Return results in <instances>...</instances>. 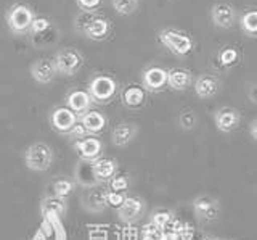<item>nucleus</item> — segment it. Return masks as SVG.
I'll list each match as a JSON object with an SVG mask.
<instances>
[{"label":"nucleus","instance_id":"nucleus-29","mask_svg":"<svg viewBox=\"0 0 257 240\" xmlns=\"http://www.w3.org/2000/svg\"><path fill=\"white\" fill-rule=\"evenodd\" d=\"M163 230L158 226H155L153 222H148L147 226H143L142 229V240H159Z\"/></svg>","mask_w":257,"mask_h":240},{"label":"nucleus","instance_id":"nucleus-23","mask_svg":"<svg viewBox=\"0 0 257 240\" xmlns=\"http://www.w3.org/2000/svg\"><path fill=\"white\" fill-rule=\"evenodd\" d=\"M80 123L84 124L87 132H100L106 126V118L98 113V111H87L82 119H80Z\"/></svg>","mask_w":257,"mask_h":240},{"label":"nucleus","instance_id":"nucleus-18","mask_svg":"<svg viewBox=\"0 0 257 240\" xmlns=\"http://www.w3.org/2000/svg\"><path fill=\"white\" fill-rule=\"evenodd\" d=\"M92 166H93V173L96 176V179H98V182L109 179L111 176L116 173V168H117L116 162L111 158H98L92 163Z\"/></svg>","mask_w":257,"mask_h":240},{"label":"nucleus","instance_id":"nucleus-7","mask_svg":"<svg viewBox=\"0 0 257 240\" xmlns=\"http://www.w3.org/2000/svg\"><path fill=\"white\" fill-rule=\"evenodd\" d=\"M193 208H195V213L199 219L203 221H214L219 216V205L214 198L207 197V195H201L198 197L195 202H193Z\"/></svg>","mask_w":257,"mask_h":240},{"label":"nucleus","instance_id":"nucleus-17","mask_svg":"<svg viewBox=\"0 0 257 240\" xmlns=\"http://www.w3.org/2000/svg\"><path fill=\"white\" fill-rule=\"evenodd\" d=\"M191 76L187 69L182 68H174L171 71H167V84L174 91H185L190 86Z\"/></svg>","mask_w":257,"mask_h":240},{"label":"nucleus","instance_id":"nucleus-4","mask_svg":"<svg viewBox=\"0 0 257 240\" xmlns=\"http://www.w3.org/2000/svg\"><path fill=\"white\" fill-rule=\"evenodd\" d=\"M53 63H55L56 73L71 76V74H74L80 66H82V55H80L77 50L66 49V50H61L58 55H56Z\"/></svg>","mask_w":257,"mask_h":240},{"label":"nucleus","instance_id":"nucleus-3","mask_svg":"<svg viewBox=\"0 0 257 240\" xmlns=\"http://www.w3.org/2000/svg\"><path fill=\"white\" fill-rule=\"evenodd\" d=\"M53 162V151L47 143H34L26 151V166L32 171H45Z\"/></svg>","mask_w":257,"mask_h":240},{"label":"nucleus","instance_id":"nucleus-8","mask_svg":"<svg viewBox=\"0 0 257 240\" xmlns=\"http://www.w3.org/2000/svg\"><path fill=\"white\" fill-rule=\"evenodd\" d=\"M239 113L235 108H222L215 113V124L217 129L222 132H231L235 131L239 124Z\"/></svg>","mask_w":257,"mask_h":240},{"label":"nucleus","instance_id":"nucleus-16","mask_svg":"<svg viewBox=\"0 0 257 240\" xmlns=\"http://www.w3.org/2000/svg\"><path fill=\"white\" fill-rule=\"evenodd\" d=\"M42 213L47 219H56L66 213V203L58 197H47L42 202Z\"/></svg>","mask_w":257,"mask_h":240},{"label":"nucleus","instance_id":"nucleus-22","mask_svg":"<svg viewBox=\"0 0 257 240\" xmlns=\"http://www.w3.org/2000/svg\"><path fill=\"white\" fill-rule=\"evenodd\" d=\"M135 134H137V127L134 124H128V123L119 124L116 129L112 131V142H114L117 147H124L128 142L134 140Z\"/></svg>","mask_w":257,"mask_h":240},{"label":"nucleus","instance_id":"nucleus-35","mask_svg":"<svg viewBox=\"0 0 257 240\" xmlns=\"http://www.w3.org/2000/svg\"><path fill=\"white\" fill-rule=\"evenodd\" d=\"M180 124L183 129H191L193 126H195V115L193 113H183L180 116Z\"/></svg>","mask_w":257,"mask_h":240},{"label":"nucleus","instance_id":"nucleus-28","mask_svg":"<svg viewBox=\"0 0 257 240\" xmlns=\"http://www.w3.org/2000/svg\"><path fill=\"white\" fill-rule=\"evenodd\" d=\"M72 187H74L72 182H69L66 179H60L53 184V192L58 198H66L72 194Z\"/></svg>","mask_w":257,"mask_h":240},{"label":"nucleus","instance_id":"nucleus-24","mask_svg":"<svg viewBox=\"0 0 257 240\" xmlns=\"http://www.w3.org/2000/svg\"><path fill=\"white\" fill-rule=\"evenodd\" d=\"M122 102L128 108H140L145 103V92L140 87H128L122 94Z\"/></svg>","mask_w":257,"mask_h":240},{"label":"nucleus","instance_id":"nucleus-31","mask_svg":"<svg viewBox=\"0 0 257 240\" xmlns=\"http://www.w3.org/2000/svg\"><path fill=\"white\" fill-rule=\"evenodd\" d=\"M50 28V21H48L47 18H34L32 20V25H31V28H29V31L32 34H42V33H45V31Z\"/></svg>","mask_w":257,"mask_h":240},{"label":"nucleus","instance_id":"nucleus-36","mask_svg":"<svg viewBox=\"0 0 257 240\" xmlns=\"http://www.w3.org/2000/svg\"><path fill=\"white\" fill-rule=\"evenodd\" d=\"M69 132L74 135V137H84V135L87 134V129L84 127L82 123H76L74 126H72V129Z\"/></svg>","mask_w":257,"mask_h":240},{"label":"nucleus","instance_id":"nucleus-37","mask_svg":"<svg viewBox=\"0 0 257 240\" xmlns=\"http://www.w3.org/2000/svg\"><path fill=\"white\" fill-rule=\"evenodd\" d=\"M179 235L174 234V232H169V230H163V234H161V238L159 240H177Z\"/></svg>","mask_w":257,"mask_h":240},{"label":"nucleus","instance_id":"nucleus-34","mask_svg":"<svg viewBox=\"0 0 257 240\" xmlns=\"http://www.w3.org/2000/svg\"><path fill=\"white\" fill-rule=\"evenodd\" d=\"M76 2L85 12H95L101 5V0H76Z\"/></svg>","mask_w":257,"mask_h":240},{"label":"nucleus","instance_id":"nucleus-30","mask_svg":"<svg viewBox=\"0 0 257 240\" xmlns=\"http://www.w3.org/2000/svg\"><path fill=\"white\" fill-rule=\"evenodd\" d=\"M172 218H174V214H172L171 211H166V210H163V211H158V213L153 214V219H151V222L155 224V226H158L161 230H163V229L167 226V222L171 221Z\"/></svg>","mask_w":257,"mask_h":240},{"label":"nucleus","instance_id":"nucleus-2","mask_svg":"<svg viewBox=\"0 0 257 240\" xmlns=\"http://www.w3.org/2000/svg\"><path fill=\"white\" fill-rule=\"evenodd\" d=\"M32 20H34V13H32V10L28 5H23V4L13 5L7 13L8 28H10L15 34L28 33L32 25Z\"/></svg>","mask_w":257,"mask_h":240},{"label":"nucleus","instance_id":"nucleus-27","mask_svg":"<svg viewBox=\"0 0 257 240\" xmlns=\"http://www.w3.org/2000/svg\"><path fill=\"white\" fill-rule=\"evenodd\" d=\"M111 2L119 15H131L137 9V0H111Z\"/></svg>","mask_w":257,"mask_h":240},{"label":"nucleus","instance_id":"nucleus-38","mask_svg":"<svg viewBox=\"0 0 257 240\" xmlns=\"http://www.w3.org/2000/svg\"><path fill=\"white\" fill-rule=\"evenodd\" d=\"M251 135H252V139H254V140L257 139V123H255V121L251 123Z\"/></svg>","mask_w":257,"mask_h":240},{"label":"nucleus","instance_id":"nucleus-21","mask_svg":"<svg viewBox=\"0 0 257 240\" xmlns=\"http://www.w3.org/2000/svg\"><path fill=\"white\" fill-rule=\"evenodd\" d=\"M76 178L85 187H93V186L98 184V179H96V176L93 173L92 163L85 162V159H82V162L77 165V168H76Z\"/></svg>","mask_w":257,"mask_h":240},{"label":"nucleus","instance_id":"nucleus-11","mask_svg":"<svg viewBox=\"0 0 257 240\" xmlns=\"http://www.w3.org/2000/svg\"><path fill=\"white\" fill-rule=\"evenodd\" d=\"M211 17L217 28L228 29L235 23V10L227 4H217L214 5V9L211 12Z\"/></svg>","mask_w":257,"mask_h":240},{"label":"nucleus","instance_id":"nucleus-5","mask_svg":"<svg viewBox=\"0 0 257 240\" xmlns=\"http://www.w3.org/2000/svg\"><path fill=\"white\" fill-rule=\"evenodd\" d=\"M90 99L96 102H108L116 92V81L109 76H96L90 83Z\"/></svg>","mask_w":257,"mask_h":240},{"label":"nucleus","instance_id":"nucleus-9","mask_svg":"<svg viewBox=\"0 0 257 240\" xmlns=\"http://www.w3.org/2000/svg\"><path fill=\"white\" fill-rule=\"evenodd\" d=\"M76 123H77V116L69 108H56L52 113V126L58 132L63 134L69 132Z\"/></svg>","mask_w":257,"mask_h":240},{"label":"nucleus","instance_id":"nucleus-15","mask_svg":"<svg viewBox=\"0 0 257 240\" xmlns=\"http://www.w3.org/2000/svg\"><path fill=\"white\" fill-rule=\"evenodd\" d=\"M76 150L79 151V155L82 156V159L85 162H92L96 156L101 153V142L95 137H87V139H82L76 142Z\"/></svg>","mask_w":257,"mask_h":240},{"label":"nucleus","instance_id":"nucleus-39","mask_svg":"<svg viewBox=\"0 0 257 240\" xmlns=\"http://www.w3.org/2000/svg\"><path fill=\"white\" fill-rule=\"evenodd\" d=\"M177 240H182V238H180V237H179V238H177Z\"/></svg>","mask_w":257,"mask_h":240},{"label":"nucleus","instance_id":"nucleus-33","mask_svg":"<svg viewBox=\"0 0 257 240\" xmlns=\"http://www.w3.org/2000/svg\"><path fill=\"white\" fill-rule=\"evenodd\" d=\"M128 187V181L125 176H117L111 181V189L112 192H122Z\"/></svg>","mask_w":257,"mask_h":240},{"label":"nucleus","instance_id":"nucleus-1","mask_svg":"<svg viewBox=\"0 0 257 240\" xmlns=\"http://www.w3.org/2000/svg\"><path fill=\"white\" fill-rule=\"evenodd\" d=\"M159 41L177 57H185L193 50L191 37L177 29H163L159 33Z\"/></svg>","mask_w":257,"mask_h":240},{"label":"nucleus","instance_id":"nucleus-25","mask_svg":"<svg viewBox=\"0 0 257 240\" xmlns=\"http://www.w3.org/2000/svg\"><path fill=\"white\" fill-rule=\"evenodd\" d=\"M241 28H243L244 33L251 37L255 36L257 33V12L255 10H249L241 17Z\"/></svg>","mask_w":257,"mask_h":240},{"label":"nucleus","instance_id":"nucleus-6","mask_svg":"<svg viewBox=\"0 0 257 240\" xmlns=\"http://www.w3.org/2000/svg\"><path fill=\"white\" fill-rule=\"evenodd\" d=\"M80 29L84 31V34L88 36L95 41H101L108 36L109 33V25L108 21L101 18V17H92V18H85L84 23L80 25Z\"/></svg>","mask_w":257,"mask_h":240},{"label":"nucleus","instance_id":"nucleus-10","mask_svg":"<svg viewBox=\"0 0 257 240\" xmlns=\"http://www.w3.org/2000/svg\"><path fill=\"white\" fill-rule=\"evenodd\" d=\"M31 74L32 77L36 79L37 83L40 84H47V83H50L55 79L56 76V68H55V63L52 60H39L36 61L34 65H32L31 68Z\"/></svg>","mask_w":257,"mask_h":240},{"label":"nucleus","instance_id":"nucleus-20","mask_svg":"<svg viewBox=\"0 0 257 240\" xmlns=\"http://www.w3.org/2000/svg\"><path fill=\"white\" fill-rule=\"evenodd\" d=\"M90 102H92L90 95L84 91H74L68 97V105L72 113H84L90 107Z\"/></svg>","mask_w":257,"mask_h":240},{"label":"nucleus","instance_id":"nucleus-12","mask_svg":"<svg viewBox=\"0 0 257 240\" xmlns=\"http://www.w3.org/2000/svg\"><path fill=\"white\" fill-rule=\"evenodd\" d=\"M220 83L219 79L211 76V74H203L195 81V92L201 99H211L219 92Z\"/></svg>","mask_w":257,"mask_h":240},{"label":"nucleus","instance_id":"nucleus-13","mask_svg":"<svg viewBox=\"0 0 257 240\" xmlns=\"http://www.w3.org/2000/svg\"><path fill=\"white\" fill-rule=\"evenodd\" d=\"M119 218L125 221V222H132L135 221L143 211V203L140 198L137 197H127L124 200V203L120 205L119 208Z\"/></svg>","mask_w":257,"mask_h":240},{"label":"nucleus","instance_id":"nucleus-26","mask_svg":"<svg viewBox=\"0 0 257 240\" xmlns=\"http://www.w3.org/2000/svg\"><path fill=\"white\" fill-rule=\"evenodd\" d=\"M219 61L223 66H233L238 61V52L233 47H225L219 53Z\"/></svg>","mask_w":257,"mask_h":240},{"label":"nucleus","instance_id":"nucleus-40","mask_svg":"<svg viewBox=\"0 0 257 240\" xmlns=\"http://www.w3.org/2000/svg\"><path fill=\"white\" fill-rule=\"evenodd\" d=\"M191 240H195V237H193V238H191Z\"/></svg>","mask_w":257,"mask_h":240},{"label":"nucleus","instance_id":"nucleus-14","mask_svg":"<svg viewBox=\"0 0 257 240\" xmlns=\"http://www.w3.org/2000/svg\"><path fill=\"white\" fill-rule=\"evenodd\" d=\"M143 84L148 91H159L167 84V71L155 66L143 73Z\"/></svg>","mask_w":257,"mask_h":240},{"label":"nucleus","instance_id":"nucleus-19","mask_svg":"<svg viewBox=\"0 0 257 240\" xmlns=\"http://www.w3.org/2000/svg\"><path fill=\"white\" fill-rule=\"evenodd\" d=\"M104 195L106 194L100 189H90L84 195V206L87 208V210L95 211V213L104 210V208H106V200H104Z\"/></svg>","mask_w":257,"mask_h":240},{"label":"nucleus","instance_id":"nucleus-32","mask_svg":"<svg viewBox=\"0 0 257 240\" xmlns=\"http://www.w3.org/2000/svg\"><path fill=\"white\" fill-rule=\"evenodd\" d=\"M104 200H106V205H109L112 208H119L124 203L125 197L120 194V192H108V194L104 195Z\"/></svg>","mask_w":257,"mask_h":240}]
</instances>
